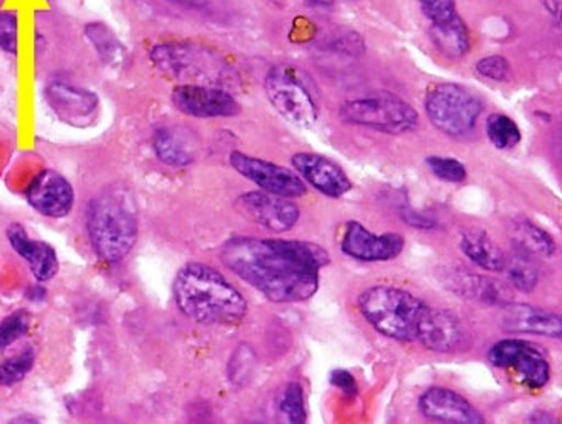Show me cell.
I'll use <instances>...</instances> for the list:
<instances>
[{
    "label": "cell",
    "mask_w": 562,
    "mask_h": 424,
    "mask_svg": "<svg viewBox=\"0 0 562 424\" xmlns=\"http://www.w3.org/2000/svg\"><path fill=\"white\" fill-rule=\"evenodd\" d=\"M46 99L61 121L74 125H83L99 109V97L95 93L65 81L49 85Z\"/></svg>",
    "instance_id": "obj_20"
},
{
    "label": "cell",
    "mask_w": 562,
    "mask_h": 424,
    "mask_svg": "<svg viewBox=\"0 0 562 424\" xmlns=\"http://www.w3.org/2000/svg\"><path fill=\"white\" fill-rule=\"evenodd\" d=\"M30 330V316L26 311H18L0 323V352L11 347L19 338L26 335Z\"/></svg>",
    "instance_id": "obj_32"
},
{
    "label": "cell",
    "mask_w": 562,
    "mask_h": 424,
    "mask_svg": "<svg viewBox=\"0 0 562 424\" xmlns=\"http://www.w3.org/2000/svg\"><path fill=\"white\" fill-rule=\"evenodd\" d=\"M153 149L159 161L175 168H183L196 158L198 144L190 131L162 127L154 134Z\"/></svg>",
    "instance_id": "obj_22"
},
{
    "label": "cell",
    "mask_w": 562,
    "mask_h": 424,
    "mask_svg": "<svg viewBox=\"0 0 562 424\" xmlns=\"http://www.w3.org/2000/svg\"><path fill=\"white\" fill-rule=\"evenodd\" d=\"M431 36L436 48L448 58H461L470 52V33L460 14L449 21L431 24Z\"/></svg>",
    "instance_id": "obj_24"
},
{
    "label": "cell",
    "mask_w": 562,
    "mask_h": 424,
    "mask_svg": "<svg viewBox=\"0 0 562 424\" xmlns=\"http://www.w3.org/2000/svg\"><path fill=\"white\" fill-rule=\"evenodd\" d=\"M36 355L31 348L0 364V386H14L33 370Z\"/></svg>",
    "instance_id": "obj_30"
},
{
    "label": "cell",
    "mask_w": 562,
    "mask_h": 424,
    "mask_svg": "<svg viewBox=\"0 0 562 424\" xmlns=\"http://www.w3.org/2000/svg\"><path fill=\"white\" fill-rule=\"evenodd\" d=\"M460 247L471 263L482 267L485 271H504L507 254L498 247L497 242L492 241L486 232L464 231L461 234Z\"/></svg>",
    "instance_id": "obj_23"
},
{
    "label": "cell",
    "mask_w": 562,
    "mask_h": 424,
    "mask_svg": "<svg viewBox=\"0 0 562 424\" xmlns=\"http://www.w3.org/2000/svg\"><path fill=\"white\" fill-rule=\"evenodd\" d=\"M420 11L431 24L449 21L458 15L454 0H417Z\"/></svg>",
    "instance_id": "obj_34"
},
{
    "label": "cell",
    "mask_w": 562,
    "mask_h": 424,
    "mask_svg": "<svg viewBox=\"0 0 562 424\" xmlns=\"http://www.w3.org/2000/svg\"><path fill=\"white\" fill-rule=\"evenodd\" d=\"M441 282L451 293L464 298V300L498 304V306L512 303L510 289L507 286L502 284L497 279L486 278V276L475 275V272H448Z\"/></svg>",
    "instance_id": "obj_21"
},
{
    "label": "cell",
    "mask_w": 562,
    "mask_h": 424,
    "mask_svg": "<svg viewBox=\"0 0 562 424\" xmlns=\"http://www.w3.org/2000/svg\"><path fill=\"white\" fill-rule=\"evenodd\" d=\"M171 99L176 109L190 118H234L240 112V105L232 93L205 85H178L172 90Z\"/></svg>",
    "instance_id": "obj_12"
},
{
    "label": "cell",
    "mask_w": 562,
    "mask_h": 424,
    "mask_svg": "<svg viewBox=\"0 0 562 424\" xmlns=\"http://www.w3.org/2000/svg\"><path fill=\"white\" fill-rule=\"evenodd\" d=\"M424 110L438 131L461 137L475 129L483 103L470 90L457 83H436L426 93Z\"/></svg>",
    "instance_id": "obj_7"
},
{
    "label": "cell",
    "mask_w": 562,
    "mask_h": 424,
    "mask_svg": "<svg viewBox=\"0 0 562 424\" xmlns=\"http://www.w3.org/2000/svg\"><path fill=\"white\" fill-rule=\"evenodd\" d=\"M235 209L245 219L252 220L260 227L274 234L291 231L301 219V210L296 203L266 191H249L241 194L235 202Z\"/></svg>",
    "instance_id": "obj_11"
},
{
    "label": "cell",
    "mask_w": 562,
    "mask_h": 424,
    "mask_svg": "<svg viewBox=\"0 0 562 424\" xmlns=\"http://www.w3.org/2000/svg\"><path fill=\"white\" fill-rule=\"evenodd\" d=\"M9 424H40V421L34 420L33 416H27V414H21V416L12 417Z\"/></svg>",
    "instance_id": "obj_39"
},
{
    "label": "cell",
    "mask_w": 562,
    "mask_h": 424,
    "mask_svg": "<svg viewBox=\"0 0 562 424\" xmlns=\"http://www.w3.org/2000/svg\"><path fill=\"white\" fill-rule=\"evenodd\" d=\"M291 161L301 180L326 197L341 198L353 188L347 172L325 156L300 153L294 154Z\"/></svg>",
    "instance_id": "obj_16"
},
{
    "label": "cell",
    "mask_w": 562,
    "mask_h": 424,
    "mask_svg": "<svg viewBox=\"0 0 562 424\" xmlns=\"http://www.w3.org/2000/svg\"><path fill=\"white\" fill-rule=\"evenodd\" d=\"M476 71L493 81H507L510 78V63L504 56H486L476 63Z\"/></svg>",
    "instance_id": "obj_35"
},
{
    "label": "cell",
    "mask_w": 562,
    "mask_h": 424,
    "mask_svg": "<svg viewBox=\"0 0 562 424\" xmlns=\"http://www.w3.org/2000/svg\"><path fill=\"white\" fill-rule=\"evenodd\" d=\"M341 253L362 263H385L401 256L406 241L401 234L376 235L360 222H348L340 242Z\"/></svg>",
    "instance_id": "obj_13"
},
{
    "label": "cell",
    "mask_w": 562,
    "mask_h": 424,
    "mask_svg": "<svg viewBox=\"0 0 562 424\" xmlns=\"http://www.w3.org/2000/svg\"><path fill=\"white\" fill-rule=\"evenodd\" d=\"M504 271L507 272L510 284L522 293H532L537 281H539V271H537L532 256L524 253L519 247H514V250L507 254Z\"/></svg>",
    "instance_id": "obj_27"
},
{
    "label": "cell",
    "mask_w": 562,
    "mask_h": 424,
    "mask_svg": "<svg viewBox=\"0 0 562 424\" xmlns=\"http://www.w3.org/2000/svg\"><path fill=\"white\" fill-rule=\"evenodd\" d=\"M87 231L97 256L119 264L131 254L139 235L137 210L124 188H106L92 198L87 210Z\"/></svg>",
    "instance_id": "obj_3"
},
{
    "label": "cell",
    "mask_w": 562,
    "mask_h": 424,
    "mask_svg": "<svg viewBox=\"0 0 562 424\" xmlns=\"http://www.w3.org/2000/svg\"><path fill=\"white\" fill-rule=\"evenodd\" d=\"M542 2H544L546 9H548L559 22V18H561V0H542Z\"/></svg>",
    "instance_id": "obj_38"
},
{
    "label": "cell",
    "mask_w": 562,
    "mask_h": 424,
    "mask_svg": "<svg viewBox=\"0 0 562 424\" xmlns=\"http://www.w3.org/2000/svg\"><path fill=\"white\" fill-rule=\"evenodd\" d=\"M85 36L92 44L97 55L100 56L105 65L122 66L125 63V48L124 44L119 41L105 24L102 22H92L85 27Z\"/></svg>",
    "instance_id": "obj_26"
},
{
    "label": "cell",
    "mask_w": 562,
    "mask_h": 424,
    "mask_svg": "<svg viewBox=\"0 0 562 424\" xmlns=\"http://www.w3.org/2000/svg\"><path fill=\"white\" fill-rule=\"evenodd\" d=\"M357 306L380 335L397 342H414L427 304L406 289L373 286L358 297Z\"/></svg>",
    "instance_id": "obj_4"
},
{
    "label": "cell",
    "mask_w": 562,
    "mask_h": 424,
    "mask_svg": "<svg viewBox=\"0 0 562 424\" xmlns=\"http://www.w3.org/2000/svg\"><path fill=\"white\" fill-rule=\"evenodd\" d=\"M331 384L340 389L348 398H355V395H357V381H355V377L351 376L350 372H347V370H335V372H331Z\"/></svg>",
    "instance_id": "obj_36"
},
{
    "label": "cell",
    "mask_w": 562,
    "mask_h": 424,
    "mask_svg": "<svg viewBox=\"0 0 562 424\" xmlns=\"http://www.w3.org/2000/svg\"><path fill=\"white\" fill-rule=\"evenodd\" d=\"M306 401L297 382H289L278 404V424H306Z\"/></svg>",
    "instance_id": "obj_28"
},
{
    "label": "cell",
    "mask_w": 562,
    "mask_h": 424,
    "mask_svg": "<svg viewBox=\"0 0 562 424\" xmlns=\"http://www.w3.org/2000/svg\"><path fill=\"white\" fill-rule=\"evenodd\" d=\"M176 306L200 325H240L249 304L222 272L209 264L190 263L172 282Z\"/></svg>",
    "instance_id": "obj_2"
},
{
    "label": "cell",
    "mask_w": 562,
    "mask_h": 424,
    "mask_svg": "<svg viewBox=\"0 0 562 424\" xmlns=\"http://www.w3.org/2000/svg\"><path fill=\"white\" fill-rule=\"evenodd\" d=\"M486 134L497 149H510L522 140L519 125L515 124L508 115L492 114L486 121Z\"/></svg>",
    "instance_id": "obj_29"
},
{
    "label": "cell",
    "mask_w": 562,
    "mask_h": 424,
    "mask_svg": "<svg viewBox=\"0 0 562 424\" xmlns=\"http://www.w3.org/2000/svg\"><path fill=\"white\" fill-rule=\"evenodd\" d=\"M488 360L498 369L512 370L527 389L539 391L551 379V366L544 352L522 338H505L488 350Z\"/></svg>",
    "instance_id": "obj_9"
},
{
    "label": "cell",
    "mask_w": 562,
    "mask_h": 424,
    "mask_svg": "<svg viewBox=\"0 0 562 424\" xmlns=\"http://www.w3.org/2000/svg\"><path fill=\"white\" fill-rule=\"evenodd\" d=\"M310 8H331L335 4V0H304Z\"/></svg>",
    "instance_id": "obj_40"
},
{
    "label": "cell",
    "mask_w": 562,
    "mask_h": 424,
    "mask_svg": "<svg viewBox=\"0 0 562 424\" xmlns=\"http://www.w3.org/2000/svg\"><path fill=\"white\" fill-rule=\"evenodd\" d=\"M341 121L384 134H406L414 131L419 115L406 100L391 92H373L347 100L340 107Z\"/></svg>",
    "instance_id": "obj_6"
},
{
    "label": "cell",
    "mask_w": 562,
    "mask_h": 424,
    "mask_svg": "<svg viewBox=\"0 0 562 424\" xmlns=\"http://www.w3.org/2000/svg\"><path fill=\"white\" fill-rule=\"evenodd\" d=\"M19 48V19L14 12H0V49L15 55Z\"/></svg>",
    "instance_id": "obj_33"
},
{
    "label": "cell",
    "mask_w": 562,
    "mask_h": 424,
    "mask_svg": "<svg viewBox=\"0 0 562 424\" xmlns=\"http://www.w3.org/2000/svg\"><path fill=\"white\" fill-rule=\"evenodd\" d=\"M416 341L427 350L448 354L463 347L467 332L461 320L451 311L426 306L417 325Z\"/></svg>",
    "instance_id": "obj_15"
},
{
    "label": "cell",
    "mask_w": 562,
    "mask_h": 424,
    "mask_svg": "<svg viewBox=\"0 0 562 424\" xmlns=\"http://www.w3.org/2000/svg\"><path fill=\"white\" fill-rule=\"evenodd\" d=\"M150 58L159 70L172 77L194 78L209 83L227 81L231 68L216 53L190 43L159 44L150 53Z\"/></svg>",
    "instance_id": "obj_8"
},
{
    "label": "cell",
    "mask_w": 562,
    "mask_h": 424,
    "mask_svg": "<svg viewBox=\"0 0 562 424\" xmlns=\"http://www.w3.org/2000/svg\"><path fill=\"white\" fill-rule=\"evenodd\" d=\"M502 310L501 325L507 333L539 335V337L561 338V316L554 311L530 304L508 303Z\"/></svg>",
    "instance_id": "obj_18"
},
{
    "label": "cell",
    "mask_w": 562,
    "mask_h": 424,
    "mask_svg": "<svg viewBox=\"0 0 562 424\" xmlns=\"http://www.w3.org/2000/svg\"><path fill=\"white\" fill-rule=\"evenodd\" d=\"M27 203L40 215L65 219L74 212L75 190L61 172L44 169L27 188Z\"/></svg>",
    "instance_id": "obj_14"
},
{
    "label": "cell",
    "mask_w": 562,
    "mask_h": 424,
    "mask_svg": "<svg viewBox=\"0 0 562 424\" xmlns=\"http://www.w3.org/2000/svg\"><path fill=\"white\" fill-rule=\"evenodd\" d=\"M529 424H558V420L546 411H539L530 416Z\"/></svg>",
    "instance_id": "obj_37"
},
{
    "label": "cell",
    "mask_w": 562,
    "mask_h": 424,
    "mask_svg": "<svg viewBox=\"0 0 562 424\" xmlns=\"http://www.w3.org/2000/svg\"><path fill=\"white\" fill-rule=\"evenodd\" d=\"M5 234L14 253L30 264L31 272L37 281H52L58 275V256L52 245L31 238L21 223H11Z\"/></svg>",
    "instance_id": "obj_19"
},
{
    "label": "cell",
    "mask_w": 562,
    "mask_h": 424,
    "mask_svg": "<svg viewBox=\"0 0 562 424\" xmlns=\"http://www.w3.org/2000/svg\"><path fill=\"white\" fill-rule=\"evenodd\" d=\"M419 410L441 424H485L483 414L458 392L448 388H429L419 398Z\"/></svg>",
    "instance_id": "obj_17"
},
{
    "label": "cell",
    "mask_w": 562,
    "mask_h": 424,
    "mask_svg": "<svg viewBox=\"0 0 562 424\" xmlns=\"http://www.w3.org/2000/svg\"><path fill=\"white\" fill-rule=\"evenodd\" d=\"M266 93L272 107L291 124L310 129L318 121V88L296 66H272L266 77Z\"/></svg>",
    "instance_id": "obj_5"
},
{
    "label": "cell",
    "mask_w": 562,
    "mask_h": 424,
    "mask_svg": "<svg viewBox=\"0 0 562 424\" xmlns=\"http://www.w3.org/2000/svg\"><path fill=\"white\" fill-rule=\"evenodd\" d=\"M231 165L238 175L256 183L266 193L282 198H300L306 194V183L296 171L274 165L266 159L254 158L249 154L234 150Z\"/></svg>",
    "instance_id": "obj_10"
},
{
    "label": "cell",
    "mask_w": 562,
    "mask_h": 424,
    "mask_svg": "<svg viewBox=\"0 0 562 424\" xmlns=\"http://www.w3.org/2000/svg\"><path fill=\"white\" fill-rule=\"evenodd\" d=\"M220 260L235 276L274 303H301L319 288L328 250L304 241L235 237L223 244Z\"/></svg>",
    "instance_id": "obj_1"
},
{
    "label": "cell",
    "mask_w": 562,
    "mask_h": 424,
    "mask_svg": "<svg viewBox=\"0 0 562 424\" xmlns=\"http://www.w3.org/2000/svg\"><path fill=\"white\" fill-rule=\"evenodd\" d=\"M426 163L427 168L431 169L432 175L439 180L448 181V183H461L467 180V168L458 159L431 156L426 159Z\"/></svg>",
    "instance_id": "obj_31"
},
{
    "label": "cell",
    "mask_w": 562,
    "mask_h": 424,
    "mask_svg": "<svg viewBox=\"0 0 562 424\" xmlns=\"http://www.w3.org/2000/svg\"><path fill=\"white\" fill-rule=\"evenodd\" d=\"M512 234H514L515 247H519L532 257H552L558 249L554 238L544 228L537 227L536 223L529 220H515Z\"/></svg>",
    "instance_id": "obj_25"
}]
</instances>
